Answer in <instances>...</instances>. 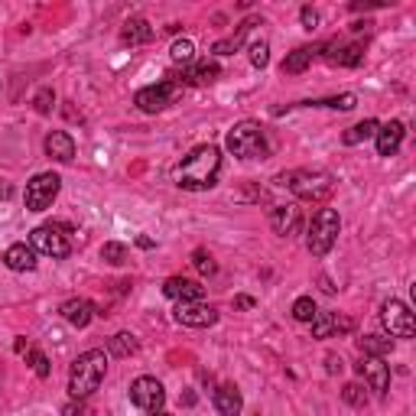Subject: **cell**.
I'll return each mask as SVG.
<instances>
[{
	"label": "cell",
	"mask_w": 416,
	"mask_h": 416,
	"mask_svg": "<svg viewBox=\"0 0 416 416\" xmlns=\"http://www.w3.org/2000/svg\"><path fill=\"white\" fill-rule=\"evenodd\" d=\"M218 172H221V150L205 143V147H195V150L179 163L176 170V182L189 192H205L218 182Z\"/></svg>",
	"instance_id": "cell-1"
},
{
	"label": "cell",
	"mask_w": 416,
	"mask_h": 416,
	"mask_svg": "<svg viewBox=\"0 0 416 416\" xmlns=\"http://www.w3.org/2000/svg\"><path fill=\"white\" fill-rule=\"evenodd\" d=\"M104 374H107V355L101 348H91L85 355H78L72 371H68V394L75 400L91 397L98 387H101Z\"/></svg>",
	"instance_id": "cell-2"
},
{
	"label": "cell",
	"mask_w": 416,
	"mask_h": 416,
	"mask_svg": "<svg viewBox=\"0 0 416 416\" xmlns=\"http://www.w3.org/2000/svg\"><path fill=\"white\" fill-rule=\"evenodd\" d=\"M228 150L241 160H264L267 156V133L257 121H241L228 131Z\"/></svg>",
	"instance_id": "cell-3"
},
{
	"label": "cell",
	"mask_w": 416,
	"mask_h": 416,
	"mask_svg": "<svg viewBox=\"0 0 416 416\" xmlns=\"http://www.w3.org/2000/svg\"><path fill=\"white\" fill-rule=\"evenodd\" d=\"M341 231V218L335 208H319L315 218H312L309 225V237H306V247H309L312 257H325L335 244V237Z\"/></svg>",
	"instance_id": "cell-4"
},
{
	"label": "cell",
	"mask_w": 416,
	"mask_h": 416,
	"mask_svg": "<svg viewBox=\"0 0 416 416\" xmlns=\"http://www.w3.org/2000/svg\"><path fill=\"white\" fill-rule=\"evenodd\" d=\"M280 186H290V189L306 202H319L332 192V176L322 170H299V172H283L276 176Z\"/></svg>",
	"instance_id": "cell-5"
},
{
	"label": "cell",
	"mask_w": 416,
	"mask_h": 416,
	"mask_svg": "<svg viewBox=\"0 0 416 416\" xmlns=\"http://www.w3.org/2000/svg\"><path fill=\"white\" fill-rule=\"evenodd\" d=\"M182 95V85L179 82H160V85H147V88H140L137 91V107H140L143 114H160V111H166L176 98Z\"/></svg>",
	"instance_id": "cell-6"
},
{
	"label": "cell",
	"mask_w": 416,
	"mask_h": 416,
	"mask_svg": "<svg viewBox=\"0 0 416 416\" xmlns=\"http://www.w3.org/2000/svg\"><path fill=\"white\" fill-rule=\"evenodd\" d=\"M380 322H384V329L390 332V339H413L416 335L413 312H410L407 303H400V299H387V303H384Z\"/></svg>",
	"instance_id": "cell-7"
},
{
	"label": "cell",
	"mask_w": 416,
	"mask_h": 416,
	"mask_svg": "<svg viewBox=\"0 0 416 416\" xmlns=\"http://www.w3.org/2000/svg\"><path fill=\"white\" fill-rule=\"evenodd\" d=\"M59 189H62V179H59L56 172H39V176H33L27 186V208L29 211H46V208L56 202Z\"/></svg>",
	"instance_id": "cell-8"
},
{
	"label": "cell",
	"mask_w": 416,
	"mask_h": 416,
	"mask_svg": "<svg viewBox=\"0 0 416 416\" xmlns=\"http://www.w3.org/2000/svg\"><path fill=\"white\" fill-rule=\"evenodd\" d=\"M29 244H33V251L52 257V260H66V257L72 254V244H68V237L62 235V231H56L52 225L33 228V235H29Z\"/></svg>",
	"instance_id": "cell-9"
},
{
	"label": "cell",
	"mask_w": 416,
	"mask_h": 416,
	"mask_svg": "<svg viewBox=\"0 0 416 416\" xmlns=\"http://www.w3.org/2000/svg\"><path fill=\"white\" fill-rule=\"evenodd\" d=\"M131 403L147 410V413H160L163 403H166V390L156 378H137L131 384Z\"/></svg>",
	"instance_id": "cell-10"
},
{
	"label": "cell",
	"mask_w": 416,
	"mask_h": 416,
	"mask_svg": "<svg viewBox=\"0 0 416 416\" xmlns=\"http://www.w3.org/2000/svg\"><path fill=\"white\" fill-rule=\"evenodd\" d=\"M358 368V374L364 380H368V387L374 390V394H387L390 387V368L384 364V358H371V355H361V361L355 364Z\"/></svg>",
	"instance_id": "cell-11"
},
{
	"label": "cell",
	"mask_w": 416,
	"mask_h": 416,
	"mask_svg": "<svg viewBox=\"0 0 416 416\" xmlns=\"http://www.w3.org/2000/svg\"><path fill=\"white\" fill-rule=\"evenodd\" d=\"M176 322L189 325V329H208V325H215L218 322V312L211 309V306H205L202 299L199 303H179V309H176Z\"/></svg>",
	"instance_id": "cell-12"
},
{
	"label": "cell",
	"mask_w": 416,
	"mask_h": 416,
	"mask_svg": "<svg viewBox=\"0 0 416 416\" xmlns=\"http://www.w3.org/2000/svg\"><path fill=\"white\" fill-rule=\"evenodd\" d=\"M163 293L170 296V299H179V303H199L202 296H205V286L199 280H186V276H170L166 283H163Z\"/></svg>",
	"instance_id": "cell-13"
},
{
	"label": "cell",
	"mask_w": 416,
	"mask_h": 416,
	"mask_svg": "<svg viewBox=\"0 0 416 416\" xmlns=\"http://www.w3.org/2000/svg\"><path fill=\"white\" fill-rule=\"evenodd\" d=\"M270 225H274V231L280 237H290V235L299 231L303 215H299V208H296V205H276L274 211H270Z\"/></svg>",
	"instance_id": "cell-14"
},
{
	"label": "cell",
	"mask_w": 416,
	"mask_h": 416,
	"mask_svg": "<svg viewBox=\"0 0 416 416\" xmlns=\"http://www.w3.org/2000/svg\"><path fill=\"white\" fill-rule=\"evenodd\" d=\"M341 332H351V319H341L335 312H319L312 319V335L315 339H332V335H341Z\"/></svg>",
	"instance_id": "cell-15"
},
{
	"label": "cell",
	"mask_w": 416,
	"mask_h": 416,
	"mask_svg": "<svg viewBox=\"0 0 416 416\" xmlns=\"http://www.w3.org/2000/svg\"><path fill=\"white\" fill-rule=\"evenodd\" d=\"M59 315H62L68 325H75V329H85L88 322L95 319V306L88 303V299H68V303L59 306Z\"/></svg>",
	"instance_id": "cell-16"
},
{
	"label": "cell",
	"mask_w": 416,
	"mask_h": 416,
	"mask_svg": "<svg viewBox=\"0 0 416 416\" xmlns=\"http://www.w3.org/2000/svg\"><path fill=\"white\" fill-rule=\"evenodd\" d=\"M403 124L400 121H390V124H380L378 127V153L380 156H394L403 143Z\"/></svg>",
	"instance_id": "cell-17"
},
{
	"label": "cell",
	"mask_w": 416,
	"mask_h": 416,
	"mask_svg": "<svg viewBox=\"0 0 416 416\" xmlns=\"http://www.w3.org/2000/svg\"><path fill=\"white\" fill-rule=\"evenodd\" d=\"M3 264H7L10 270H17V274L36 270V251H33V244H13V247H7Z\"/></svg>",
	"instance_id": "cell-18"
},
{
	"label": "cell",
	"mask_w": 416,
	"mask_h": 416,
	"mask_svg": "<svg viewBox=\"0 0 416 416\" xmlns=\"http://www.w3.org/2000/svg\"><path fill=\"white\" fill-rule=\"evenodd\" d=\"M241 407H244V400H241V390H237L235 384H225V387L215 390L218 416H241Z\"/></svg>",
	"instance_id": "cell-19"
},
{
	"label": "cell",
	"mask_w": 416,
	"mask_h": 416,
	"mask_svg": "<svg viewBox=\"0 0 416 416\" xmlns=\"http://www.w3.org/2000/svg\"><path fill=\"white\" fill-rule=\"evenodd\" d=\"M46 153L59 163H72V156H75V140H72L66 131H52L46 137Z\"/></svg>",
	"instance_id": "cell-20"
},
{
	"label": "cell",
	"mask_w": 416,
	"mask_h": 416,
	"mask_svg": "<svg viewBox=\"0 0 416 416\" xmlns=\"http://www.w3.org/2000/svg\"><path fill=\"white\" fill-rule=\"evenodd\" d=\"M332 52H325V56L335 62V66H345V68H355L361 66V59H364V46L361 43H348V46H339V43H332Z\"/></svg>",
	"instance_id": "cell-21"
},
{
	"label": "cell",
	"mask_w": 416,
	"mask_h": 416,
	"mask_svg": "<svg viewBox=\"0 0 416 416\" xmlns=\"http://www.w3.org/2000/svg\"><path fill=\"white\" fill-rule=\"evenodd\" d=\"M319 49L322 46H299V49H293V52L283 59V72H286V75H299V72H306Z\"/></svg>",
	"instance_id": "cell-22"
},
{
	"label": "cell",
	"mask_w": 416,
	"mask_h": 416,
	"mask_svg": "<svg viewBox=\"0 0 416 416\" xmlns=\"http://www.w3.org/2000/svg\"><path fill=\"white\" fill-rule=\"evenodd\" d=\"M218 72H221V68H218V62H192L189 68H186V82H189V85H211V82H215L218 78Z\"/></svg>",
	"instance_id": "cell-23"
},
{
	"label": "cell",
	"mask_w": 416,
	"mask_h": 416,
	"mask_svg": "<svg viewBox=\"0 0 416 416\" xmlns=\"http://www.w3.org/2000/svg\"><path fill=\"white\" fill-rule=\"evenodd\" d=\"M150 39H153V27L143 17H133V20H127V23H124V43L140 46V43H150Z\"/></svg>",
	"instance_id": "cell-24"
},
{
	"label": "cell",
	"mask_w": 416,
	"mask_h": 416,
	"mask_svg": "<svg viewBox=\"0 0 416 416\" xmlns=\"http://www.w3.org/2000/svg\"><path fill=\"white\" fill-rule=\"evenodd\" d=\"M358 348H361V355L384 358V355L394 351V339H387V335H364V339H358Z\"/></svg>",
	"instance_id": "cell-25"
},
{
	"label": "cell",
	"mask_w": 416,
	"mask_h": 416,
	"mask_svg": "<svg viewBox=\"0 0 416 416\" xmlns=\"http://www.w3.org/2000/svg\"><path fill=\"white\" fill-rule=\"evenodd\" d=\"M378 127H380V124L368 117V121L355 124L351 131H345V137H341V140L348 143V147H355V143H361V140H371V137H378Z\"/></svg>",
	"instance_id": "cell-26"
},
{
	"label": "cell",
	"mask_w": 416,
	"mask_h": 416,
	"mask_svg": "<svg viewBox=\"0 0 416 416\" xmlns=\"http://www.w3.org/2000/svg\"><path fill=\"white\" fill-rule=\"evenodd\" d=\"M137 348H140V345H137V339H133L131 332H121V335H114V339L107 341V351H111L114 358H131Z\"/></svg>",
	"instance_id": "cell-27"
},
{
	"label": "cell",
	"mask_w": 416,
	"mask_h": 416,
	"mask_svg": "<svg viewBox=\"0 0 416 416\" xmlns=\"http://www.w3.org/2000/svg\"><path fill=\"white\" fill-rule=\"evenodd\" d=\"M251 27H257V20H247V23H241V27H237V33H235L231 39H221V43H215V52H218V56H228V52H235V49L244 43L247 33H251Z\"/></svg>",
	"instance_id": "cell-28"
},
{
	"label": "cell",
	"mask_w": 416,
	"mask_h": 416,
	"mask_svg": "<svg viewBox=\"0 0 416 416\" xmlns=\"http://www.w3.org/2000/svg\"><path fill=\"white\" fill-rule=\"evenodd\" d=\"M170 56L176 66H192V62H195V43H192V39H176L170 49Z\"/></svg>",
	"instance_id": "cell-29"
},
{
	"label": "cell",
	"mask_w": 416,
	"mask_h": 416,
	"mask_svg": "<svg viewBox=\"0 0 416 416\" xmlns=\"http://www.w3.org/2000/svg\"><path fill=\"white\" fill-rule=\"evenodd\" d=\"M319 315V309H315V303H312V296H299L293 303V319L296 322H312Z\"/></svg>",
	"instance_id": "cell-30"
},
{
	"label": "cell",
	"mask_w": 416,
	"mask_h": 416,
	"mask_svg": "<svg viewBox=\"0 0 416 416\" xmlns=\"http://www.w3.org/2000/svg\"><path fill=\"white\" fill-rule=\"evenodd\" d=\"M101 257H104V260H107V264L121 267V264H127V247H124V244H117V241H107V244L101 247Z\"/></svg>",
	"instance_id": "cell-31"
},
{
	"label": "cell",
	"mask_w": 416,
	"mask_h": 416,
	"mask_svg": "<svg viewBox=\"0 0 416 416\" xmlns=\"http://www.w3.org/2000/svg\"><path fill=\"white\" fill-rule=\"evenodd\" d=\"M341 400H345L348 407H368V394H364V387H361V384H345V390H341Z\"/></svg>",
	"instance_id": "cell-32"
},
{
	"label": "cell",
	"mask_w": 416,
	"mask_h": 416,
	"mask_svg": "<svg viewBox=\"0 0 416 416\" xmlns=\"http://www.w3.org/2000/svg\"><path fill=\"white\" fill-rule=\"evenodd\" d=\"M267 62H270V46H267V39L251 43V66H254V68H267Z\"/></svg>",
	"instance_id": "cell-33"
},
{
	"label": "cell",
	"mask_w": 416,
	"mask_h": 416,
	"mask_svg": "<svg viewBox=\"0 0 416 416\" xmlns=\"http://www.w3.org/2000/svg\"><path fill=\"white\" fill-rule=\"evenodd\" d=\"M312 107H335V111H351L355 104H358V98L355 95H339V98H329V101H309Z\"/></svg>",
	"instance_id": "cell-34"
},
{
	"label": "cell",
	"mask_w": 416,
	"mask_h": 416,
	"mask_svg": "<svg viewBox=\"0 0 416 416\" xmlns=\"http://www.w3.org/2000/svg\"><path fill=\"white\" fill-rule=\"evenodd\" d=\"M27 358H29V364H33V371H36V378H49V374H52V368H49V358L39 348H29Z\"/></svg>",
	"instance_id": "cell-35"
},
{
	"label": "cell",
	"mask_w": 416,
	"mask_h": 416,
	"mask_svg": "<svg viewBox=\"0 0 416 416\" xmlns=\"http://www.w3.org/2000/svg\"><path fill=\"white\" fill-rule=\"evenodd\" d=\"M192 264H195V270L205 274V276L215 274V260H211V254H205V251H195V254H192Z\"/></svg>",
	"instance_id": "cell-36"
},
{
	"label": "cell",
	"mask_w": 416,
	"mask_h": 416,
	"mask_svg": "<svg viewBox=\"0 0 416 416\" xmlns=\"http://www.w3.org/2000/svg\"><path fill=\"white\" fill-rule=\"evenodd\" d=\"M52 104H56V95H52V88H43L36 98H33V107H36L39 114H49L52 111Z\"/></svg>",
	"instance_id": "cell-37"
},
{
	"label": "cell",
	"mask_w": 416,
	"mask_h": 416,
	"mask_svg": "<svg viewBox=\"0 0 416 416\" xmlns=\"http://www.w3.org/2000/svg\"><path fill=\"white\" fill-rule=\"evenodd\" d=\"M299 20H303L306 29L319 27V10H315V7H303V10H299Z\"/></svg>",
	"instance_id": "cell-38"
},
{
	"label": "cell",
	"mask_w": 416,
	"mask_h": 416,
	"mask_svg": "<svg viewBox=\"0 0 416 416\" xmlns=\"http://www.w3.org/2000/svg\"><path fill=\"white\" fill-rule=\"evenodd\" d=\"M62 413H66V416H82V413H85V407H82V400H78V403H68Z\"/></svg>",
	"instance_id": "cell-39"
},
{
	"label": "cell",
	"mask_w": 416,
	"mask_h": 416,
	"mask_svg": "<svg viewBox=\"0 0 416 416\" xmlns=\"http://www.w3.org/2000/svg\"><path fill=\"white\" fill-rule=\"evenodd\" d=\"M10 195H13V186L7 179H0V199H10Z\"/></svg>",
	"instance_id": "cell-40"
},
{
	"label": "cell",
	"mask_w": 416,
	"mask_h": 416,
	"mask_svg": "<svg viewBox=\"0 0 416 416\" xmlns=\"http://www.w3.org/2000/svg\"><path fill=\"white\" fill-rule=\"evenodd\" d=\"M235 306H237V309H251V306H254V299H251V296H237Z\"/></svg>",
	"instance_id": "cell-41"
},
{
	"label": "cell",
	"mask_w": 416,
	"mask_h": 416,
	"mask_svg": "<svg viewBox=\"0 0 416 416\" xmlns=\"http://www.w3.org/2000/svg\"><path fill=\"white\" fill-rule=\"evenodd\" d=\"M325 361H329V371H332V374H335V371H341V358H335V355H329V358H325Z\"/></svg>",
	"instance_id": "cell-42"
},
{
	"label": "cell",
	"mask_w": 416,
	"mask_h": 416,
	"mask_svg": "<svg viewBox=\"0 0 416 416\" xmlns=\"http://www.w3.org/2000/svg\"><path fill=\"white\" fill-rule=\"evenodd\" d=\"M137 244H140L143 251H150V247H153V241H150V237H137Z\"/></svg>",
	"instance_id": "cell-43"
},
{
	"label": "cell",
	"mask_w": 416,
	"mask_h": 416,
	"mask_svg": "<svg viewBox=\"0 0 416 416\" xmlns=\"http://www.w3.org/2000/svg\"><path fill=\"white\" fill-rule=\"evenodd\" d=\"M13 348H17L20 355H23V351H29V348H27V339H17V345H13Z\"/></svg>",
	"instance_id": "cell-44"
},
{
	"label": "cell",
	"mask_w": 416,
	"mask_h": 416,
	"mask_svg": "<svg viewBox=\"0 0 416 416\" xmlns=\"http://www.w3.org/2000/svg\"><path fill=\"white\" fill-rule=\"evenodd\" d=\"M153 416H170V413H163V410H160V413H153Z\"/></svg>",
	"instance_id": "cell-45"
}]
</instances>
